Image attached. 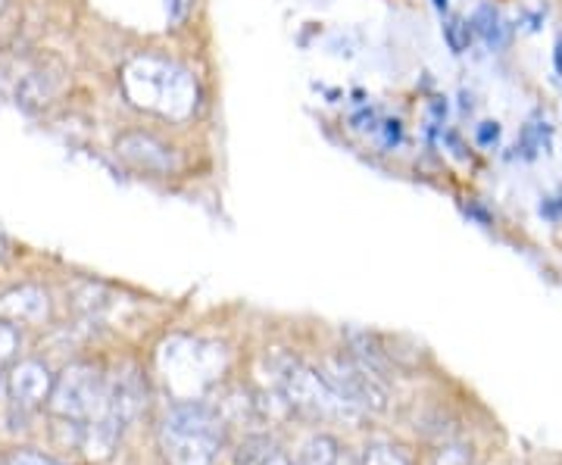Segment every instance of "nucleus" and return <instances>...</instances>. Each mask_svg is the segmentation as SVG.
<instances>
[{"label": "nucleus", "instance_id": "obj_8", "mask_svg": "<svg viewBox=\"0 0 562 465\" xmlns=\"http://www.w3.org/2000/svg\"><path fill=\"white\" fill-rule=\"evenodd\" d=\"M472 32L491 47V50H503L509 41H513V25L503 20V13L494 7V3H479L475 13H472Z\"/></svg>", "mask_w": 562, "mask_h": 465}, {"label": "nucleus", "instance_id": "obj_20", "mask_svg": "<svg viewBox=\"0 0 562 465\" xmlns=\"http://www.w3.org/2000/svg\"><path fill=\"white\" fill-rule=\"evenodd\" d=\"M538 213H541L543 219H550V223H560L562 219V191L560 194H547L538 206Z\"/></svg>", "mask_w": 562, "mask_h": 465}, {"label": "nucleus", "instance_id": "obj_19", "mask_svg": "<svg viewBox=\"0 0 562 465\" xmlns=\"http://www.w3.org/2000/svg\"><path fill=\"white\" fill-rule=\"evenodd\" d=\"M379 132H382V144L391 150V147H397L403 141V122L401 120H382L379 125Z\"/></svg>", "mask_w": 562, "mask_h": 465}, {"label": "nucleus", "instance_id": "obj_9", "mask_svg": "<svg viewBox=\"0 0 562 465\" xmlns=\"http://www.w3.org/2000/svg\"><path fill=\"white\" fill-rule=\"evenodd\" d=\"M235 463L238 465H294L291 456L281 450L269 434H250L241 446L235 450Z\"/></svg>", "mask_w": 562, "mask_h": 465}, {"label": "nucleus", "instance_id": "obj_3", "mask_svg": "<svg viewBox=\"0 0 562 465\" xmlns=\"http://www.w3.org/2000/svg\"><path fill=\"white\" fill-rule=\"evenodd\" d=\"M272 375H276L281 404L301 416H310V419H353L357 416L335 394V387L328 385L325 372L313 365L301 363L294 356H281L272 365Z\"/></svg>", "mask_w": 562, "mask_h": 465}, {"label": "nucleus", "instance_id": "obj_1", "mask_svg": "<svg viewBox=\"0 0 562 465\" xmlns=\"http://www.w3.org/2000/svg\"><path fill=\"white\" fill-rule=\"evenodd\" d=\"M122 88L138 110L166 120H188L198 106L194 76L179 63L162 57H135L122 72Z\"/></svg>", "mask_w": 562, "mask_h": 465}, {"label": "nucleus", "instance_id": "obj_4", "mask_svg": "<svg viewBox=\"0 0 562 465\" xmlns=\"http://www.w3.org/2000/svg\"><path fill=\"white\" fill-rule=\"evenodd\" d=\"M106 400H110V382L103 378L101 368L72 365V368L63 372V378L54 385V394H50L47 404H50L54 416H60V419L85 431L106 412Z\"/></svg>", "mask_w": 562, "mask_h": 465}, {"label": "nucleus", "instance_id": "obj_7", "mask_svg": "<svg viewBox=\"0 0 562 465\" xmlns=\"http://www.w3.org/2000/svg\"><path fill=\"white\" fill-rule=\"evenodd\" d=\"M54 378L47 372V365L38 360H25V363L13 365V372L7 375V397L10 404L22 409V412H32L50 400L54 394Z\"/></svg>", "mask_w": 562, "mask_h": 465}, {"label": "nucleus", "instance_id": "obj_24", "mask_svg": "<svg viewBox=\"0 0 562 465\" xmlns=\"http://www.w3.org/2000/svg\"><path fill=\"white\" fill-rule=\"evenodd\" d=\"M3 88H7V72L0 69V94H3Z\"/></svg>", "mask_w": 562, "mask_h": 465}, {"label": "nucleus", "instance_id": "obj_11", "mask_svg": "<svg viewBox=\"0 0 562 465\" xmlns=\"http://www.w3.org/2000/svg\"><path fill=\"white\" fill-rule=\"evenodd\" d=\"M341 444L331 434H313L297 453V465H338Z\"/></svg>", "mask_w": 562, "mask_h": 465}, {"label": "nucleus", "instance_id": "obj_13", "mask_svg": "<svg viewBox=\"0 0 562 465\" xmlns=\"http://www.w3.org/2000/svg\"><path fill=\"white\" fill-rule=\"evenodd\" d=\"M362 465H413L409 453L397 444H369L362 453Z\"/></svg>", "mask_w": 562, "mask_h": 465}, {"label": "nucleus", "instance_id": "obj_14", "mask_svg": "<svg viewBox=\"0 0 562 465\" xmlns=\"http://www.w3.org/2000/svg\"><path fill=\"white\" fill-rule=\"evenodd\" d=\"M472 25L469 20H460V16H453V20L443 22V41H447V47L453 50V54H465L469 50V44H472Z\"/></svg>", "mask_w": 562, "mask_h": 465}, {"label": "nucleus", "instance_id": "obj_23", "mask_svg": "<svg viewBox=\"0 0 562 465\" xmlns=\"http://www.w3.org/2000/svg\"><path fill=\"white\" fill-rule=\"evenodd\" d=\"M435 7H438L441 13H447V10H450V3H447V0H435Z\"/></svg>", "mask_w": 562, "mask_h": 465}, {"label": "nucleus", "instance_id": "obj_17", "mask_svg": "<svg viewBox=\"0 0 562 465\" xmlns=\"http://www.w3.org/2000/svg\"><path fill=\"white\" fill-rule=\"evenodd\" d=\"M13 350H16V331L10 325H0V378L7 372V363L13 360Z\"/></svg>", "mask_w": 562, "mask_h": 465}, {"label": "nucleus", "instance_id": "obj_2", "mask_svg": "<svg viewBox=\"0 0 562 465\" xmlns=\"http://www.w3.org/2000/svg\"><path fill=\"white\" fill-rule=\"evenodd\" d=\"M225 444L220 409L203 400H181L160 426L162 460L169 465H213Z\"/></svg>", "mask_w": 562, "mask_h": 465}, {"label": "nucleus", "instance_id": "obj_25", "mask_svg": "<svg viewBox=\"0 0 562 465\" xmlns=\"http://www.w3.org/2000/svg\"><path fill=\"white\" fill-rule=\"evenodd\" d=\"M0 250H3V238H0Z\"/></svg>", "mask_w": 562, "mask_h": 465}, {"label": "nucleus", "instance_id": "obj_6", "mask_svg": "<svg viewBox=\"0 0 562 465\" xmlns=\"http://www.w3.org/2000/svg\"><path fill=\"white\" fill-rule=\"evenodd\" d=\"M116 154L128 166H135L140 172H150V175H172L179 169V157L176 150L166 141H160L157 135H147V132H128L116 141Z\"/></svg>", "mask_w": 562, "mask_h": 465}, {"label": "nucleus", "instance_id": "obj_12", "mask_svg": "<svg viewBox=\"0 0 562 465\" xmlns=\"http://www.w3.org/2000/svg\"><path fill=\"white\" fill-rule=\"evenodd\" d=\"M54 94V84L44 79L41 72H32V76H25V79L20 81V88H16V101L22 103V106H44L47 103V98Z\"/></svg>", "mask_w": 562, "mask_h": 465}, {"label": "nucleus", "instance_id": "obj_22", "mask_svg": "<svg viewBox=\"0 0 562 465\" xmlns=\"http://www.w3.org/2000/svg\"><path fill=\"white\" fill-rule=\"evenodd\" d=\"M553 66H557V72H560L562 79V35L557 38V47H553Z\"/></svg>", "mask_w": 562, "mask_h": 465}, {"label": "nucleus", "instance_id": "obj_10", "mask_svg": "<svg viewBox=\"0 0 562 465\" xmlns=\"http://www.w3.org/2000/svg\"><path fill=\"white\" fill-rule=\"evenodd\" d=\"M550 147H553V125L543 120V116H531V120L522 125L519 141H516L519 160H538L541 154H550Z\"/></svg>", "mask_w": 562, "mask_h": 465}, {"label": "nucleus", "instance_id": "obj_15", "mask_svg": "<svg viewBox=\"0 0 562 465\" xmlns=\"http://www.w3.org/2000/svg\"><path fill=\"white\" fill-rule=\"evenodd\" d=\"M472 463V446L465 444H453L447 441L443 446H438L435 453V465H469Z\"/></svg>", "mask_w": 562, "mask_h": 465}, {"label": "nucleus", "instance_id": "obj_16", "mask_svg": "<svg viewBox=\"0 0 562 465\" xmlns=\"http://www.w3.org/2000/svg\"><path fill=\"white\" fill-rule=\"evenodd\" d=\"M501 135H503V128L497 120H484L475 125V144L484 147V150L497 147V144H501Z\"/></svg>", "mask_w": 562, "mask_h": 465}, {"label": "nucleus", "instance_id": "obj_21", "mask_svg": "<svg viewBox=\"0 0 562 465\" xmlns=\"http://www.w3.org/2000/svg\"><path fill=\"white\" fill-rule=\"evenodd\" d=\"M465 213H469V216H475V219H482V223H491V216L484 213L479 203H469V209H465Z\"/></svg>", "mask_w": 562, "mask_h": 465}, {"label": "nucleus", "instance_id": "obj_5", "mask_svg": "<svg viewBox=\"0 0 562 465\" xmlns=\"http://www.w3.org/2000/svg\"><path fill=\"white\" fill-rule=\"evenodd\" d=\"M325 378H328V385L335 387V394L357 416H362V412H384L387 409V387H384L382 375L369 372L353 356L331 360L328 368H325Z\"/></svg>", "mask_w": 562, "mask_h": 465}, {"label": "nucleus", "instance_id": "obj_18", "mask_svg": "<svg viewBox=\"0 0 562 465\" xmlns=\"http://www.w3.org/2000/svg\"><path fill=\"white\" fill-rule=\"evenodd\" d=\"M3 465H60L54 463L50 456H44V453H32V450H20V453H10Z\"/></svg>", "mask_w": 562, "mask_h": 465}]
</instances>
